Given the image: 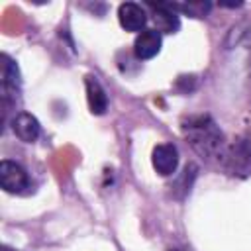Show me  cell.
<instances>
[{"label": "cell", "instance_id": "1", "mask_svg": "<svg viewBox=\"0 0 251 251\" xmlns=\"http://www.w3.org/2000/svg\"><path fill=\"white\" fill-rule=\"evenodd\" d=\"M184 137L202 157H218L224 153V135L210 116H192L182 126Z\"/></svg>", "mask_w": 251, "mask_h": 251}, {"label": "cell", "instance_id": "2", "mask_svg": "<svg viewBox=\"0 0 251 251\" xmlns=\"http://www.w3.org/2000/svg\"><path fill=\"white\" fill-rule=\"evenodd\" d=\"M224 159H226V167L231 175H249L251 173V141L247 139H239L235 141L226 153H224Z\"/></svg>", "mask_w": 251, "mask_h": 251}, {"label": "cell", "instance_id": "3", "mask_svg": "<svg viewBox=\"0 0 251 251\" xmlns=\"http://www.w3.org/2000/svg\"><path fill=\"white\" fill-rule=\"evenodd\" d=\"M0 184L10 194H22L29 188V176L18 163L4 159L0 163Z\"/></svg>", "mask_w": 251, "mask_h": 251}, {"label": "cell", "instance_id": "4", "mask_svg": "<svg viewBox=\"0 0 251 251\" xmlns=\"http://www.w3.org/2000/svg\"><path fill=\"white\" fill-rule=\"evenodd\" d=\"M151 161H153V169L161 176H169L178 167V151L173 143H159L153 149Z\"/></svg>", "mask_w": 251, "mask_h": 251}, {"label": "cell", "instance_id": "5", "mask_svg": "<svg viewBox=\"0 0 251 251\" xmlns=\"http://www.w3.org/2000/svg\"><path fill=\"white\" fill-rule=\"evenodd\" d=\"M118 20L126 31H139L141 33L145 29V24H147V14L139 4L124 2L118 8Z\"/></svg>", "mask_w": 251, "mask_h": 251}, {"label": "cell", "instance_id": "6", "mask_svg": "<svg viewBox=\"0 0 251 251\" xmlns=\"http://www.w3.org/2000/svg\"><path fill=\"white\" fill-rule=\"evenodd\" d=\"M161 43H163V39L157 29H143L141 33H137V37L133 41V53L141 61L153 59L161 51Z\"/></svg>", "mask_w": 251, "mask_h": 251}, {"label": "cell", "instance_id": "7", "mask_svg": "<svg viewBox=\"0 0 251 251\" xmlns=\"http://www.w3.org/2000/svg\"><path fill=\"white\" fill-rule=\"evenodd\" d=\"M12 129L18 135V139H22L24 143H33L39 137V133H41V126H39L37 118L27 114V112H20L14 118Z\"/></svg>", "mask_w": 251, "mask_h": 251}, {"label": "cell", "instance_id": "8", "mask_svg": "<svg viewBox=\"0 0 251 251\" xmlns=\"http://www.w3.org/2000/svg\"><path fill=\"white\" fill-rule=\"evenodd\" d=\"M84 84H86V100H88L90 112L96 116H102L108 108V96H106L102 84L96 80V76H86Z\"/></svg>", "mask_w": 251, "mask_h": 251}, {"label": "cell", "instance_id": "9", "mask_svg": "<svg viewBox=\"0 0 251 251\" xmlns=\"http://www.w3.org/2000/svg\"><path fill=\"white\" fill-rule=\"evenodd\" d=\"M153 8V22L157 25V31H165V33H175L180 25L178 16L175 14V10L171 8V4H151Z\"/></svg>", "mask_w": 251, "mask_h": 251}, {"label": "cell", "instance_id": "10", "mask_svg": "<svg viewBox=\"0 0 251 251\" xmlns=\"http://www.w3.org/2000/svg\"><path fill=\"white\" fill-rule=\"evenodd\" d=\"M2 84H4V90H16L20 86L18 65L8 55H2Z\"/></svg>", "mask_w": 251, "mask_h": 251}]
</instances>
